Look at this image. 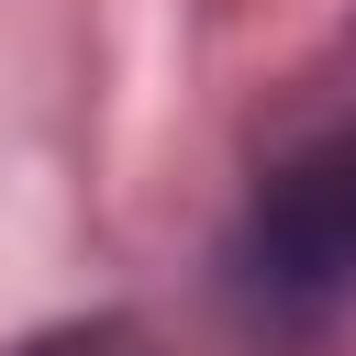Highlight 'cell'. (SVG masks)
<instances>
[{
	"label": "cell",
	"mask_w": 356,
	"mask_h": 356,
	"mask_svg": "<svg viewBox=\"0 0 356 356\" xmlns=\"http://www.w3.org/2000/svg\"><path fill=\"white\" fill-rule=\"evenodd\" d=\"M234 289L267 323H323L356 300V111L312 122L245 200Z\"/></svg>",
	"instance_id": "cell-1"
},
{
	"label": "cell",
	"mask_w": 356,
	"mask_h": 356,
	"mask_svg": "<svg viewBox=\"0 0 356 356\" xmlns=\"http://www.w3.org/2000/svg\"><path fill=\"white\" fill-rule=\"evenodd\" d=\"M0 356H156V334L134 312H78V323H44V334H22Z\"/></svg>",
	"instance_id": "cell-2"
}]
</instances>
